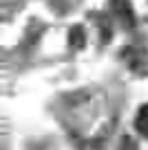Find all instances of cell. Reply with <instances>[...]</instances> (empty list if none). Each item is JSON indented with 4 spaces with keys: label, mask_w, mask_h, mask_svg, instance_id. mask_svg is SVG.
<instances>
[{
    "label": "cell",
    "mask_w": 148,
    "mask_h": 150,
    "mask_svg": "<svg viewBox=\"0 0 148 150\" xmlns=\"http://www.w3.org/2000/svg\"><path fill=\"white\" fill-rule=\"evenodd\" d=\"M113 15H116V23L128 28L136 25V15H133V8L128 5V0H113Z\"/></svg>",
    "instance_id": "cell-1"
},
{
    "label": "cell",
    "mask_w": 148,
    "mask_h": 150,
    "mask_svg": "<svg viewBox=\"0 0 148 150\" xmlns=\"http://www.w3.org/2000/svg\"><path fill=\"white\" fill-rule=\"evenodd\" d=\"M70 45H73V48H83L85 45V30L80 25H75L73 30H70Z\"/></svg>",
    "instance_id": "cell-3"
},
{
    "label": "cell",
    "mask_w": 148,
    "mask_h": 150,
    "mask_svg": "<svg viewBox=\"0 0 148 150\" xmlns=\"http://www.w3.org/2000/svg\"><path fill=\"white\" fill-rule=\"evenodd\" d=\"M136 130L143 138H148V105H143L141 110L136 112Z\"/></svg>",
    "instance_id": "cell-2"
}]
</instances>
